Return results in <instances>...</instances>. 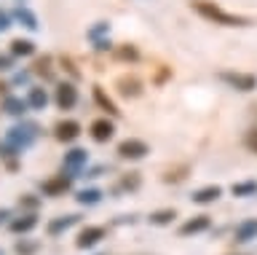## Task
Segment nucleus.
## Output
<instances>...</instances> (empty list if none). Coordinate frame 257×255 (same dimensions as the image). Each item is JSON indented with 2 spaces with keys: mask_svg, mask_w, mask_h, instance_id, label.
I'll return each instance as SVG.
<instances>
[{
  "mask_svg": "<svg viewBox=\"0 0 257 255\" xmlns=\"http://www.w3.org/2000/svg\"><path fill=\"white\" fill-rule=\"evenodd\" d=\"M190 9L201 19L212 22V25H220V27H252V19L249 17H244V14H230L222 6L212 3V0H190Z\"/></svg>",
  "mask_w": 257,
  "mask_h": 255,
  "instance_id": "1",
  "label": "nucleus"
},
{
  "mask_svg": "<svg viewBox=\"0 0 257 255\" xmlns=\"http://www.w3.org/2000/svg\"><path fill=\"white\" fill-rule=\"evenodd\" d=\"M40 137H43V126H40L38 121H27V118H19V124H14V126L6 129V140L19 148L22 153L30 150Z\"/></svg>",
  "mask_w": 257,
  "mask_h": 255,
  "instance_id": "2",
  "label": "nucleus"
},
{
  "mask_svg": "<svg viewBox=\"0 0 257 255\" xmlns=\"http://www.w3.org/2000/svg\"><path fill=\"white\" fill-rule=\"evenodd\" d=\"M217 81H222L228 89L241 92V94H252L257 92V75L254 73H241V70H220Z\"/></svg>",
  "mask_w": 257,
  "mask_h": 255,
  "instance_id": "3",
  "label": "nucleus"
},
{
  "mask_svg": "<svg viewBox=\"0 0 257 255\" xmlns=\"http://www.w3.org/2000/svg\"><path fill=\"white\" fill-rule=\"evenodd\" d=\"M112 89H115V94L120 100L132 102V100H140L145 94V81L134 73H120L112 78Z\"/></svg>",
  "mask_w": 257,
  "mask_h": 255,
  "instance_id": "4",
  "label": "nucleus"
},
{
  "mask_svg": "<svg viewBox=\"0 0 257 255\" xmlns=\"http://www.w3.org/2000/svg\"><path fill=\"white\" fill-rule=\"evenodd\" d=\"M78 100H80V94H78V83L75 81H70V78H64V81H59L54 86V92H51V102L56 105V110H72L78 105Z\"/></svg>",
  "mask_w": 257,
  "mask_h": 255,
  "instance_id": "5",
  "label": "nucleus"
},
{
  "mask_svg": "<svg viewBox=\"0 0 257 255\" xmlns=\"http://www.w3.org/2000/svg\"><path fill=\"white\" fill-rule=\"evenodd\" d=\"M102 239H107V226L86 223V226H80L78 236H75V250L88 252V250H94V247H99V244H102Z\"/></svg>",
  "mask_w": 257,
  "mask_h": 255,
  "instance_id": "6",
  "label": "nucleus"
},
{
  "mask_svg": "<svg viewBox=\"0 0 257 255\" xmlns=\"http://www.w3.org/2000/svg\"><path fill=\"white\" fill-rule=\"evenodd\" d=\"M72 180L75 178H70L67 172H56L51 175V178H46V180H40V196H48V199H59V196H67L70 191H72Z\"/></svg>",
  "mask_w": 257,
  "mask_h": 255,
  "instance_id": "7",
  "label": "nucleus"
},
{
  "mask_svg": "<svg viewBox=\"0 0 257 255\" xmlns=\"http://www.w3.org/2000/svg\"><path fill=\"white\" fill-rule=\"evenodd\" d=\"M150 150H153L150 142H145L140 137H126L115 145V153H118V158H123V161H142V158L150 156Z\"/></svg>",
  "mask_w": 257,
  "mask_h": 255,
  "instance_id": "8",
  "label": "nucleus"
},
{
  "mask_svg": "<svg viewBox=\"0 0 257 255\" xmlns=\"http://www.w3.org/2000/svg\"><path fill=\"white\" fill-rule=\"evenodd\" d=\"M115 118L112 116H99L94 118L91 124H88V137H91V142H96V145H107V142L115 140Z\"/></svg>",
  "mask_w": 257,
  "mask_h": 255,
  "instance_id": "9",
  "label": "nucleus"
},
{
  "mask_svg": "<svg viewBox=\"0 0 257 255\" xmlns=\"http://www.w3.org/2000/svg\"><path fill=\"white\" fill-rule=\"evenodd\" d=\"M88 161H91L88 150L72 145L70 150H64V156H62V172H67L70 178H80V175H83V169L88 166Z\"/></svg>",
  "mask_w": 257,
  "mask_h": 255,
  "instance_id": "10",
  "label": "nucleus"
},
{
  "mask_svg": "<svg viewBox=\"0 0 257 255\" xmlns=\"http://www.w3.org/2000/svg\"><path fill=\"white\" fill-rule=\"evenodd\" d=\"M142 183H145V178H142V172H140V169L120 172V175H118V180H115V186L110 188V194L115 196V199H120V196H132V194H137V191L142 188Z\"/></svg>",
  "mask_w": 257,
  "mask_h": 255,
  "instance_id": "11",
  "label": "nucleus"
},
{
  "mask_svg": "<svg viewBox=\"0 0 257 255\" xmlns=\"http://www.w3.org/2000/svg\"><path fill=\"white\" fill-rule=\"evenodd\" d=\"M54 140L56 142H62V145H72L80 134H83V124L78 121V118H59V121L54 124Z\"/></svg>",
  "mask_w": 257,
  "mask_h": 255,
  "instance_id": "12",
  "label": "nucleus"
},
{
  "mask_svg": "<svg viewBox=\"0 0 257 255\" xmlns=\"http://www.w3.org/2000/svg\"><path fill=\"white\" fill-rule=\"evenodd\" d=\"M30 70H32V75H38L43 83H54L56 81V70H59V67H56V57H54V54H35Z\"/></svg>",
  "mask_w": 257,
  "mask_h": 255,
  "instance_id": "13",
  "label": "nucleus"
},
{
  "mask_svg": "<svg viewBox=\"0 0 257 255\" xmlns=\"http://www.w3.org/2000/svg\"><path fill=\"white\" fill-rule=\"evenodd\" d=\"M80 220H83V215L80 212H70V215H56V218H51L46 223V236H51V239H59L64 236L70 228H75L80 226Z\"/></svg>",
  "mask_w": 257,
  "mask_h": 255,
  "instance_id": "14",
  "label": "nucleus"
},
{
  "mask_svg": "<svg viewBox=\"0 0 257 255\" xmlns=\"http://www.w3.org/2000/svg\"><path fill=\"white\" fill-rule=\"evenodd\" d=\"M38 223H40V212H19L8 220L6 228L11 231L14 236H24V234H32V231L38 228Z\"/></svg>",
  "mask_w": 257,
  "mask_h": 255,
  "instance_id": "15",
  "label": "nucleus"
},
{
  "mask_svg": "<svg viewBox=\"0 0 257 255\" xmlns=\"http://www.w3.org/2000/svg\"><path fill=\"white\" fill-rule=\"evenodd\" d=\"M209 228H212V215L201 212V215H193V218L182 220V223H180V228H177V234H180L182 239H188V236H198V234H206Z\"/></svg>",
  "mask_w": 257,
  "mask_h": 255,
  "instance_id": "16",
  "label": "nucleus"
},
{
  "mask_svg": "<svg viewBox=\"0 0 257 255\" xmlns=\"http://www.w3.org/2000/svg\"><path fill=\"white\" fill-rule=\"evenodd\" d=\"M91 100H94V105L102 110L104 116H112V118H118L120 116V108H118V102L107 94V89H104L102 83H94L91 86Z\"/></svg>",
  "mask_w": 257,
  "mask_h": 255,
  "instance_id": "17",
  "label": "nucleus"
},
{
  "mask_svg": "<svg viewBox=\"0 0 257 255\" xmlns=\"http://www.w3.org/2000/svg\"><path fill=\"white\" fill-rule=\"evenodd\" d=\"M110 59L118 62V65H137V62L142 59V51H140V46H134V43H115L110 51Z\"/></svg>",
  "mask_w": 257,
  "mask_h": 255,
  "instance_id": "18",
  "label": "nucleus"
},
{
  "mask_svg": "<svg viewBox=\"0 0 257 255\" xmlns=\"http://www.w3.org/2000/svg\"><path fill=\"white\" fill-rule=\"evenodd\" d=\"M222 194H225V188L220 186V183H206V186H201V188L193 191L190 202L193 204H201V207H209V204H214Z\"/></svg>",
  "mask_w": 257,
  "mask_h": 255,
  "instance_id": "19",
  "label": "nucleus"
},
{
  "mask_svg": "<svg viewBox=\"0 0 257 255\" xmlns=\"http://www.w3.org/2000/svg\"><path fill=\"white\" fill-rule=\"evenodd\" d=\"M27 100L19 97V94H6V97H0V113L11 116V118H24L27 116Z\"/></svg>",
  "mask_w": 257,
  "mask_h": 255,
  "instance_id": "20",
  "label": "nucleus"
},
{
  "mask_svg": "<svg viewBox=\"0 0 257 255\" xmlns=\"http://www.w3.org/2000/svg\"><path fill=\"white\" fill-rule=\"evenodd\" d=\"M193 175V166L188 161L182 164H174V166H166L164 172H161V183L164 186H180V183H185Z\"/></svg>",
  "mask_w": 257,
  "mask_h": 255,
  "instance_id": "21",
  "label": "nucleus"
},
{
  "mask_svg": "<svg viewBox=\"0 0 257 255\" xmlns=\"http://www.w3.org/2000/svg\"><path fill=\"white\" fill-rule=\"evenodd\" d=\"M177 218H180L177 207H158V210H153L145 220H148V226H153V228H166V226H172Z\"/></svg>",
  "mask_w": 257,
  "mask_h": 255,
  "instance_id": "22",
  "label": "nucleus"
},
{
  "mask_svg": "<svg viewBox=\"0 0 257 255\" xmlns=\"http://www.w3.org/2000/svg\"><path fill=\"white\" fill-rule=\"evenodd\" d=\"M27 105L30 110H46L48 102H51V94H48V89H43V83H35V86H27Z\"/></svg>",
  "mask_w": 257,
  "mask_h": 255,
  "instance_id": "23",
  "label": "nucleus"
},
{
  "mask_svg": "<svg viewBox=\"0 0 257 255\" xmlns=\"http://www.w3.org/2000/svg\"><path fill=\"white\" fill-rule=\"evenodd\" d=\"M257 239V218H246L233 228V242L236 244H249Z\"/></svg>",
  "mask_w": 257,
  "mask_h": 255,
  "instance_id": "24",
  "label": "nucleus"
},
{
  "mask_svg": "<svg viewBox=\"0 0 257 255\" xmlns=\"http://www.w3.org/2000/svg\"><path fill=\"white\" fill-rule=\"evenodd\" d=\"M72 199H75L80 207H96L104 199V191L99 186H86V188L75 191V196H72Z\"/></svg>",
  "mask_w": 257,
  "mask_h": 255,
  "instance_id": "25",
  "label": "nucleus"
},
{
  "mask_svg": "<svg viewBox=\"0 0 257 255\" xmlns=\"http://www.w3.org/2000/svg\"><path fill=\"white\" fill-rule=\"evenodd\" d=\"M8 51H11L16 59H27V57H35L38 49H35V41H32V38H11Z\"/></svg>",
  "mask_w": 257,
  "mask_h": 255,
  "instance_id": "26",
  "label": "nucleus"
},
{
  "mask_svg": "<svg viewBox=\"0 0 257 255\" xmlns=\"http://www.w3.org/2000/svg\"><path fill=\"white\" fill-rule=\"evenodd\" d=\"M14 19L19 22V25H22L24 30H30V33H38V30H40V19H38V14L32 11V9H27V6H22V3H19V9L14 11Z\"/></svg>",
  "mask_w": 257,
  "mask_h": 255,
  "instance_id": "27",
  "label": "nucleus"
},
{
  "mask_svg": "<svg viewBox=\"0 0 257 255\" xmlns=\"http://www.w3.org/2000/svg\"><path fill=\"white\" fill-rule=\"evenodd\" d=\"M56 65H59V70H62V73L70 78V81H75V83H80V81H83V73H80L78 62L72 59L70 54H62V57H56Z\"/></svg>",
  "mask_w": 257,
  "mask_h": 255,
  "instance_id": "28",
  "label": "nucleus"
},
{
  "mask_svg": "<svg viewBox=\"0 0 257 255\" xmlns=\"http://www.w3.org/2000/svg\"><path fill=\"white\" fill-rule=\"evenodd\" d=\"M40 250H43V244H40V239H32V236H19L14 242V252L16 255H38Z\"/></svg>",
  "mask_w": 257,
  "mask_h": 255,
  "instance_id": "29",
  "label": "nucleus"
},
{
  "mask_svg": "<svg viewBox=\"0 0 257 255\" xmlns=\"http://www.w3.org/2000/svg\"><path fill=\"white\" fill-rule=\"evenodd\" d=\"M230 194L236 196V199H252V196H257V180H236L230 186Z\"/></svg>",
  "mask_w": 257,
  "mask_h": 255,
  "instance_id": "30",
  "label": "nucleus"
},
{
  "mask_svg": "<svg viewBox=\"0 0 257 255\" xmlns=\"http://www.w3.org/2000/svg\"><path fill=\"white\" fill-rule=\"evenodd\" d=\"M16 207H19V212H40V210H43V196L22 194L19 199H16Z\"/></svg>",
  "mask_w": 257,
  "mask_h": 255,
  "instance_id": "31",
  "label": "nucleus"
},
{
  "mask_svg": "<svg viewBox=\"0 0 257 255\" xmlns=\"http://www.w3.org/2000/svg\"><path fill=\"white\" fill-rule=\"evenodd\" d=\"M174 78V70L169 67V65H158L156 67V73H153V78H150V83L156 86V89H164V86L169 83Z\"/></svg>",
  "mask_w": 257,
  "mask_h": 255,
  "instance_id": "32",
  "label": "nucleus"
},
{
  "mask_svg": "<svg viewBox=\"0 0 257 255\" xmlns=\"http://www.w3.org/2000/svg\"><path fill=\"white\" fill-rule=\"evenodd\" d=\"M110 35V22H94L91 27L86 30V41L91 43V41H99V38H107Z\"/></svg>",
  "mask_w": 257,
  "mask_h": 255,
  "instance_id": "33",
  "label": "nucleus"
},
{
  "mask_svg": "<svg viewBox=\"0 0 257 255\" xmlns=\"http://www.w3.org/2000/svg\"><path fill=\"white\" fill-rule=\"evenodd\" d=\"M16 156H22V150L16 145H11L6 137L0 140V161H6V158H16Z\"/></svg>",
  "mask_w": 257,
  "mask_h": 255,
  "instance_id": "34",
  "label": "nucleus"
},
{
  "mask_svg": "<svg viewBox=\"0 0 257 255\" xmlns=\"http://www.w3.org/2000/svg\"><path fill=\"white\" fill-rule=\"evenodd\" d=\"M104 172H110V166H107V164H94V166H86L80 178H86V180H96V178H102Z\"/></svg>",
  "mask_w": 257,
  "mask_h": 255,
  "instance_id": "35",
  "label": "nucleus"
},
{
  "mask_svg": "<svg viewBox=\"0 0 257 255\" xmlns=\"http://www.w3.org/2000/svg\"><path fill=\"white\" fill-rule=\"evenodd\" d=\"M32 81V70H16V73L11 75V86H30Z\"/></svg>",
  "mask_w": 257,
  "mask_h": 255,
  "instance_id": "36",
  "label": "nucleus"
},
{
  "mask_svg": "<svg viewBox=\"0 0 257 255\" xmlns=\"http://www.w3.org/2000/svg\"><path fill=\"white\" fill-rule=\"evenodd\" d=\"M244 148L249 150V153H254V156H257V126L246 129V134H244Z\"/></svg>",
  "mask_w": 257,
  "mask_h": 255,
  "instance_id": "37",
  "label": "nucleus"
},
{
  "mask_svg": "<svg viewBox=\"0 0 257 255\" xmlns=\"http://www.w3.org/2000/svg\"><path fill=\"white\" fill-rule=\"evenodd\" d=\"M112 46H115V43L110 41V35H107V38H99V41H91V49H94L96 54H110Z\"/></svg>",
  "mask_w": 257,
  "mask_h": 255,
  "instance_id": "38",
  "label": "nucleus"
},
{
  "mask_svg": "<svg viewBox=\"0 0 257 255\" xmlns=\"http://www.w3.org/2000/svg\"><path fill=\"white\" fill-rule=\"evenodd\" d=\"M3 164V169L8 175H19L22 172V156H16V158H6V161H0Z\"/></svg>",
  "mask_w": 257,
  "mask_h": 255,
  "instance_id": "39",
  "label": "nucleus"
},
{
  "mask_svg": "<svg viewBox=\"0 0 257 255\" xmlns=\"http://www.w3.org/2000/svg\"><path fill=\"white\" fill-rule=\"evenodd\" d=\"M16 67V57L11 51L8 54H0V73H11V70Z\"/></svg>",
  "mask_w": 257,
  "mask_h": 255,
  "instance_id": "40",
  "label": "nucleus"
},
{
  "mask_svg": "<svg viewBox=\"0 0 257 255\" xmlns=\"http://www.w3.org/2000/svg\"><path fill=\"white\" fill-rule=\"evenodd\" d=\"M137 220H140L137 215H118V218L112 220V226H134Z\"/></svg>",
  "mask_w": 257,
  "mask_h": 255,
  "instance_id": "41",
  "label": "nucleus"
},
{
  "mask_svg": "<svg viewBox=\"0 0 257 255\" xmlns=\"http://www.w3.org/2000/svg\"><path fill=\"white\" fill-rule=\"evenodd\" d=\"M14 25V17L8 11H0V33H6V30H11Z\"/></svg>",
  "mask_w": 257,
  "mask_h": 255,
  "instance_id": "42",
  "label": "nucleus"
},
{
  "mask_svg": "<svg viewBox=\"0 0 257 255\" xmlns=\"http://www.w3.org/2000/svg\"><path fill=\"white\" fill-rule=\"evenodd\" d=\"M14 218V210L11 207H0V226H8V220Z\"/></svg>",
  "mask_w": 257,
  "mask_h": 255,
  "instance_id": "43",
  "label": "nucleus"
},
{
  "mask_svg": "<svg viewBox=\"0 0 257 255\" xmlns=\"http://www.w3.org/2000/svg\"><path fill=\"white\" fill-rule=\"evenodd\" d=\"M8 89H11V83H8V81H0V97H6V94H11Z\"/></svg>",
  "mask_w": 257,
  "mask_h": 255,
  "instance_id": "44",
  "label": "nucleus"
},
{
  "mask_svg": "<svg viewBox=\"0 0 257 255\" xmlns=\"http://www.w3.org/2000/svg\"><path fill=\"white\" fill-rule=\"evenodd\" d=\"M88 255H104V252H88Z\"/></svg>",
  "mask_w": 257,
  "mask_h": 255,
  "instance_id": "45",
  "label": "nucleus"
},
{
  "mask_svg": "<svg viewBox=\"0 0 257 255\" xmlns=\"http://www.w3.org/2000/svg\"><path fill=\"white\" fill-rule=\"evenodd\" d=\"M0 255H6V252H3V247H0Z\"/></svg>",
  "mask_w": 257,
  "mask_h": 255,
  "instance_id": "46",
  "label": "nucleus"
},
{
  "mask_svg": "<svg viewBox=\"0 0 257 255\" xmlns=\"http://www.w3.org/2000/svg\"><path fill=\"white\" fill-rule=\"evenodd\" d=\"M230 255H241V252H230Z\"/></svg>",
  "mask_w": 257,
  "mask_h": 255,
  "instance_id": "47",
  "label": "nucleus"
},
{
  "mask_svg": "<svg viewBox=\"0 0 257 255\" xmlns=\"http://www.w3.org/2000/svg\"><path fill=\"white\" fill-rule=\"evenodd\" d=\"M19 3H24V0H19Z\"/></svg>",
  "mask_w": 257,
  "mask_h": 255,
  "instance_id": "48",
  "label": "nucleus"
}]
</instances>
